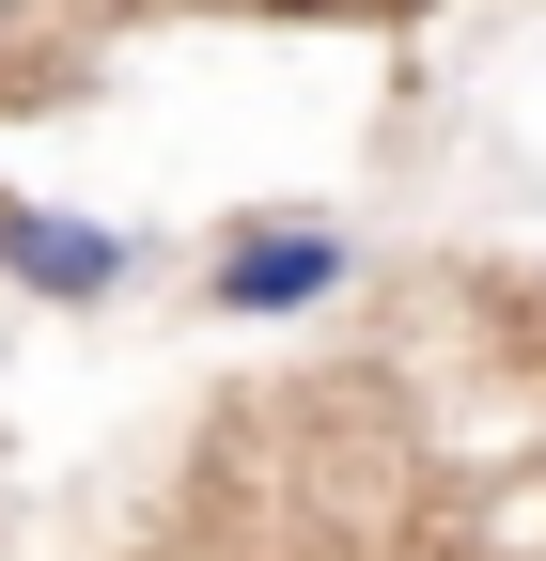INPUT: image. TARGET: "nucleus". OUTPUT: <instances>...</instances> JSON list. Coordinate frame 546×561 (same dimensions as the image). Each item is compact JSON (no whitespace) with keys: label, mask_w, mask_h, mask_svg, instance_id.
<instances>
[{"label":"nucleus","mask_w":546,"mask_h":561,"mask_svg":"<svg viewBox=\"0 0 546 561\" xmlns=\"http://www.w3.org/2000/svg\"><path fill=\"white\" fill-rule=\"evenodd\" d=\"M360 280V250L312 219V203H250V219L203 234V312L219 328H282V312H328Z\"/></svg>","instance_id":"nucleus-1"},{"label":"nucleus","mask_w":546,"mask_h":561,"mask_svg":"<svg viewBox=\"0 0 546 561\" xmlns=\"http://www.w3.org/2000/svg\"><path fill=\"white\" fill-rule=\"evenodd\" d=\"M157 250L125 234V219H79V203H32V187H0V280H16L32 312H94V297H125Z\"/></svg>","instance_id":"nucleus-2"},{"label":"nucleus","mask_w":546,"mask_h":561,"mask_svg":"<svg viewBox=\"0 0 546 561\" xmlns=\"http://www.w3.org/2000/svg\"><path fill=\"white\" fill-rule=\"evenodd\" d=\"M47 16H62V0H0V110H62V94L32 79V62H16V47H32Z\"/></svg>","instance_id":"nucleus-3"},{"label":"nucleus","mask_w":546,"mask_h":561,"mask_svg":"<svg viewBox=\"0 0 546 561\" xmlns=\"http://www.w3.org/2000/svg\"><path fill=\"white\" fill-rule=\"evenodd\" d=\"M250 16H360V0H250Z\"/></svg>","instance_id":"nucleus-4"},{"label":"nucleus","mask_w":546,"mask_h":561,"mask_svg":"<svg viewBox=\"0 0 546 561\" xmlns=\"http://www.w3.org/2000/svg\"><path fill=\"white\" fill-rule=\"evenodd\" d=\"M360 16H375V32H406V16H437V0H360Z\"/></svg>","instance_id":"nucleus-5"}]
</instances>
